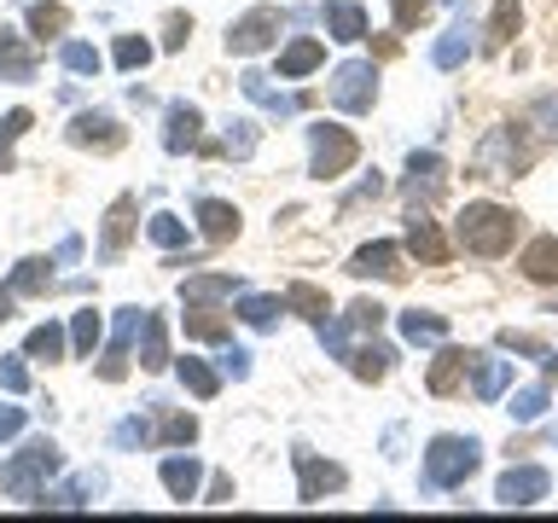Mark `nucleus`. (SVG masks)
<instances>
[{
  "instance_id": "nucleus-3",
  "label": "nucleus",
  "mask_w": 558,
  "mask_h": 523,
  "mask_svg": "<svg viewBox=\"0 0 558 523\" xmlns=\"http://www.w3.org/2000/svg\"><path fill=\"white\" fill-rule=\"evenodd\" d=\"M530 157H535V146L523 139L518 122H500V129L483 139V151H477V163H471V174H483V181H512V174L530 169Z\"/></svg>"
},
{
  "instance_id": "nucleus-5",
  "label": "nucleus",
  "mask_w": 558,
  "mask_h": 523,
  "mask_svg": "<svg viewBox=\"0 0 558 523\" xmlns=\"http://www.w3.org/2000/svg\"><path fill=\"white\" fill-rule=\"evenodd\" d=\"M308 174L314 181H338L343 169H355V157H361V146H355V134L349 129H338V122H320V129H308Z\"/></svg>"
},
{
  "instance_id": "nucleus-45",
  "label": "nucleus",
  "mask_w": 558,
  "mask_h": 523,
  "mask_svg": "<svg viewBox=\"0 0 558 523\" xmlns=\"http://www.w3.org/2000/svg\"><path fill=\"white\" fill-rule=\"evenodd\" d=\"M390 12H396V29H418L430 17V0H390Z\"/></svg>"
},
{
  "instance_id": "nucleus-1",
  "label": "nucleus",
  "mask_w": 558,
  "mask_h": 523,
  "mask_svg": "<svg viewBox=\"0 0 558 523\" xmlns=\"http://www.w3.org/2000/svg\"><path fill=\"white\" fill-rule=\"evenodd\" d=\"M518 216L506 204H465L460 221H453V239H460V251L471 256H506L518 244Z\"/></svg>"
},
{
  "instance_id": "nucleus-20",
  "label": "nucleus",
  "mask_w": 558,
  "mask_h": 523,
  "mask_svg": "<svg viewBox=\"0 0 558 523\" xmlns=\"http://www.w3.org/2000/svg\"><path fill=\"white\" fill-rule=\"evenodd\" d=\"M198 227H204L209 244H227V239H239V209L221 204V198H204L198 204Z\"/></svg>"
},
{
  "instance_id": "nucleus-52",
  "label": "nucleus",
  "mask_w": 558,
  "mask_h": 523,
  "mask_svg": "<svg viewBox=\"0 0 558 523\" xmlns=\"http://www.w3.org/2000/svg\"><path fill=\"white\" fill-rule=\"evenodd\" d=\"M17 430H24V408H0V442H12Z\"/></svg>"
},
{
  "instance_id": "nucleus-15",
  "label": "nucleus",
  "mask_w": 558,
  "mask_h": 523,
  "mask_svg": "<svg viewBox=\"0 0 558 523\" xmlns=\"http://www.w3.org/2000/svg\"><path fill=\"white\" fill-rule=\"evenodd\" d=\"M129 233H134V198H117L111 209H105L99 256H105V262H117V256H122V244H129Z\"/></svg>"
},
{
  "instance_id": "nucleus-30",
  "label": "nucleus",
  "mask_w": 558,
  "mask_h": 523,
  "mask_svg": "<svg viewBox=\"0 0 558 523\" xmlns=\"http://www.w3.org/2000/svg\"><path fill=\"white\" fill-rule=\"evenodd\" d=\"M320 59H326L320 41H291L286 52H279V76L296 82V76H308V70H320Z\"/></svg>"
},
{
  "instance_id": "nucleus-31",
  "label": "nucleus",
  "mask_w": 558,
  "mask_h": 523,
  "mask_svg": "<svg viewBox=\"0 0 558 523\" xmlns=\"http://www.w3.org/2000/svg\"><path fill=\"white\" fill-rule=\"evenodd\" d=\"M401 338H408V343H442L448 320H442V314H425V308H408V314H401Z\"/></svg>"
},
{
  "instance_id": "nucleus-54",
  "label": "nucleus",
  "mask_w": 558,
  "mask_h": 523,
  "mask_svg": "<svg viewBox=\"0 0 558 523\" xmlns=\"http://www.w3.org/2000/svg\"><path fill=\"white\" fill-rule=\"evenodd\" d=\"M209 500H216V506H221V500H233V483L216 477V483H209Z\"/></svg>"
},
{
  "instance_id": "nucleus-22",
  "label": "nucleus",
  "mask_w": 558,
  "mask_h": 523,
  "mask_svg": "<svg viewBox=\"0 0 558 523\" xmlns=\"http://www.w3.org/2000/svg\"><path fill=\"white\" fill-rule=\"evenodd\" d=\"M518 268H523V279H535V285H558V239H535Z\"/></svg>"
},
{
  "instance_id": "nucleus-48",
  "label": "nucleus",
  "mask_w": 558,
  "mask_h": 523,
  "mask_svg": "<svg viewBox=\"0 0 558 523\" xmlns=\"http://www.w3.org/2000/svg\"><path fill=\"white\" fill-rule=\"evenodd\" d=\"M227 151H233V157H251V151H256V129H251V122H233V134H227Z\"/></svg>"
},
{
  "instance_id": "nucleus-2",
  "label": "nucleus",
  "mask_w": 558,
  "mask_h": 523,
  "mask_svg": "<svg viewBox=\"0 0 558 523\" xmlns=\"http://www.w3.org/2000/svg\"><path fill=\"white\" fill-rule=\"evenodd\" d=\"M64 460H59V448L47 442V436H35V442H24V453H17L12 465H0V488H7L12 500H41V488H47V477L59 471Z\"/></svg>"
},
{
  "instance_id": "nucleus-44",
  "label": "nucleus",
  "mask_w": 558,
  "mask_h": 523,
  "mask_svg": "<svg viewBox=\"0 0 558 523\" xmlns=\"http://www.w3.org/2000/svg\"><path fill=\"white\" fill-rule=\"evenodd\" d=\"M0 390H12V396H24V390H29L24 355H0Z\"/></svg>"
},
{
  "instance_id": "nucleus-34",
  "label": "nucleus",
  "mask_w": 558,
  "mask_h": 523,
  "mask_svg": "<svg viewBox=\"0 0 558 523\" xmlns=\"http://www.w3.org/2000/svg\"><path fill=\"white\" fill-rule=\"evenodd\" d=\"M286 308H291V303H279V296H239V320L256 326V331H268Z\"/></svg>"
},
{
  "instance_id": "nucleus-51",
  "label": "nucleus",
  "mask_w": 558,
  "mask_h": 523,
  "mask_svg": "<svg viewBox=\"0 0 558 523\" xmlns=\"http://www.w3.org/2000/svg\"><path fill=\"white\" fill-rule=\"evenodd\" d=\"M186 35H192V24H186V17H169V29H163V47H169V52H181V47H186Z\"/></svg>"
},
{
  "instance_id": "nucleus-47",
  "label": "nucleus",
  "mask_w": 558,
  "mask_h": 523,
  "mask_svg": "<svg viewBox=\"0 0 558 523\" xmlns=\"http://www.w3.org/2000/svg\"><path fill=\"white\" fill-rule=\"evenodd\" d=\"M29 129V111H7V122H0V169H7V157H12V139Z\"/></svg>"
},
{
  "instance_id": "nucleus-17",
  "label": "nucleus",
  "mask_w": 558,
  "mask_h": 523,
  "mask_svg": "<svg viewBox=\"0 0 558 523\" xmlns=\"http://www.w3.org/2000/svg\"><path fill=\"white\" fill-rule=\"evenodd\" d=\"M157 477H163V488H169L174 500H192V495H198V483H204V465L192 460V453H169Z\"/></svg>"
},
{
  "instance_id": "nucleus-40",
  "label": "nucleus",
  "mask_w": 558,
  "mask_h": 523,
  "mask_svg": "<svg viewBox=\"0 0 558 523\" xmlns=\"http://www.w3.org/2000/svg\"><path fill=\"white\" fill-rule=\"evenodd\" d=\"M59 59H64L70 76H99V52L87 47V41H64V47H59Z\"/></svg>"
},
{
  "instance_id": "nucleus-32",
  "label": "nucleus",
  "mask_w": 558,
  "mask_h": 523,
  "mask_svg": "<svg viewBox=\"0 0 558 523\" xmlns=\"http://www.w3.org/2000/svg\"><path fill=\"white\" fill-rule=\"evenodd\" d=\"M390 361H396V349H384V343L355 349V355H349V366H355L361 384H384V378H390Z\"/></svg>"
},
{
  "instance_id": "nucleus-25",
  "label": "nucleus",
  "mask_w": 558,
  "mask_h": 523,
  "mask_svg": "<svg viewBox=\"0 0 558 523\" xmlns=\"http://www.w3.org/2000/svg\"><path fill=\"white\" fill-rule=\"evenodd\" d=\"M52 262H41V256H29V262H17V273L7 279V291L0 296H41V291H52Z\"/></svg>"
},
{
  "instance_id": "nucleus-43",
  "label": "nucleus",
  "mask_w": 558,
  "mask_h": 523,
  "mask_svg": "<svg viewBox=\"0 0 558 523\" xmlns=\"http://www.w3.org/2000/svg\"><path fill=\"white\" fill-rule=\"evenodd\" d=\"M541 413H547V390H518L512 396V418H518V425H530V418H541Z\"/></svg>"
},
{
  "instance_id": "nucleus-12",
  "label": "nucleus",
  "mask_w": 558,
  "mask_h": 523,
  "mask_svg": "<svg viewBox=\"0 0 558 523\" xmlns=\"http://www.w3.org/2000/svg\"><path fill=\"white\" fill-rule=\"evenodd\" d=\"M408 251H413L418 262H425V268H442V262H448V239H442V227H436L430 216H418V209L408 216Z\"/></svg>"
},
{
  "instance_id": "nucleus-7",
  "label": "nucleus",
  "mask_w": 558,
  "mask_h": 523,
  "mask_svg": "<svg viewBox=\"0 0 558 523\" xmlns=\"http://www.w3.org/2000/svg\"><path fill=\"white\" fill-rule=\"evenodd\" d=\"M279 29H286V12H279V7H256V12H244L239 24L227 29V47L251 59V52H262V47L279 41Z\"/></svg>"
},
{
  "instance_id": "nucleus-41",
  "label": "nucleus",
  "mask_w": 558,
  "mask_h": 523,
  "mask_svg": "<svg viewBox=\"0 0 558 523\" xmlns=\"http://www.w3.org/2000/svg\"><path fill=\"white\" fill-rule=\"evenodd\" d=\"M117 64L122 70H146L151 64V41L146 35H117Z\"/></svg>"
},
{
  "instance_id": "nucleus-14",
  "label": "nucleus",
  "mask_w": 558,
  "mask_h": 523,
  "mask_svg": "<svg viewBox=\"0 0 558 523\" xmlns=\"http://www.w3.org/2000/svg\"><path fill=\"white\" fill-rule=\"evenodd\" d=\"M465 373H471V355L465 349H436V361H430V396H453L465 384Z\"/></svg>"
},
{
  "instance_id": "nucleus-36",
  "label": "nucleus",
  "mask_w": 558,
  "mask_h": 523,
  "mask_svg": "<svg viewBox=\"0 0 558 523\" xmlns=\"http://www.w3.org/2000/svg\"><path fill=\"white\" fill-rule=\"evenodd\" d=\"M146 233H151V244H163V251H181V244H186V221L169 216V209H157V216L146 221Z\"/></svg>"
},
{
  "instance_id": "nucleus-33",
  "label": "nucleus",
  "mask_w": 558,
  "mask_h": 523,
  "mask_svg": "<svg viewBox=\"0 0 558 523\" xmlns=\"http://www.w3.org/2000/svg\"><path fill=\"white\" fill-rule=\"evenodd\" d=\"M181 384H186V390L198 396V401H209V396L221 390V373H216V366H209V361L186 355V361H181Z\"/></svg>"
},
{
  "instance_id": "nucleus-55",
  "label": "nucleus",
  "mask_w": 558,
  "mask_h": 523,
  "mask_svg": "<svg viewBox=\"0 0 558 523\" xmlns=\"http://www.w3.org/2000/svg\"><path fill=\"white\" fill-rule=\"evenodd\" d=\"M541 366H547V378H558V355H553V349L541 355Z\"/></svg>"
},
{
  "instance_id": "nucleus-46",
  "label": "nucleus",
  "mask_w": 558,
  "mask_h": 523,
  "mask_svg": "<svg viewBox=\"0 0 558 523\" xmlns=\"http://www.w3.org/2000/svg\"><path fill=\"white\" fill-rule=\"evenodd\" d=\"M192 436H198V418H192V413H169V418H163V442L186 448Z\"/></svg>"
},
{
  "instance_id": "nucleus-42",
  "label": "nucleus",
  "mask_w": 558,
  "mask_h": 523,
  "mask_svg": "<svg viewBox=\"0 0 558 523\" xmlns=\"http://www.w3.org/2000/svg\"><path fill=\"white\" fill-rule=\"evenodd\" d=\"M186 338H198V343H227V320L221 314H186Z\"/></svg>"
},
{
  "instance_id": "nucleus-53",
  "label": "nucleus",
  "mask_w": 558,
  "mask_h": 523,
  "mask_svg": "<svg viewBox=\"0 0 558 523\" xmlns=\"http://www.w3.org/2000/svg\"><path fill=\"white\" fill-rule=\"evenodd\" d=\"M221 366H227V373H233V378H251V355H244V349H233V355H227Z\"/></svg>"
},
{
  "instance_id": "nucleus-28",
  "label": "nucleus",
  "mask_w": 558,
  "mask_h": 523,
  "mask_svg": "<svg viewBox=\"0 0 558 523\" xmlns=\"http://www.w3.org/2000/svg\"><path fill=\"white\" fill-rule=\"evenodd\" d=\"M239 291V279L233 273H192L186 279V285H181V296H186V303H221V296H233Z\"/></svg>"
},
{
  "instance_id": "nucleus-23",
  "label": "nucleus",
  "mask_w": 558,
  "mask_h": 523,
  "mask_svg": "<svg viewBox=\"0 0 558 523\" xmlns=\"http://www.w3.org/2000/svg\"><path fill=\"white\" fill-rule=\"evenodd\" d=\"M430 59H436V70H460L471 59V24H465V17H453L448 35L430 47Z\"/></svg>"
},
{
  "instance_id": "nucleus-24",
  "label": "nucleus",
  "mask_w": 558,
  "mask_h": 523,
  "mask_svg": "<svg viewBox=\"0 0 558 523\" xmlns=\"http://www.w3.org/2000/svg\"><path fill=\"white\" fill-rule=\"evenodd\" d=\"M239 87H244V99L262 105V111H274V117H291V111H296V99H291V94H279V87H274L268 76H262V70L239 76Z\"/></svg>"
},
{
  "instance_id": "nucleus-38",
  "label": "nucleus",
  "mask_w": 558,
  "mask_h": 523,
  "mask_svg": "<svg viewBox=\"0 0 558 523\" xmlns=\"http://www.w3.org/2000/svg\"><path fill=\"white\" fill-rule=\"evenodd\" d=\"M94 343H99V314L94 308L70 314V349H76V355H94Z\"/></svg>"
},
{
  "instance_id": "nucleus-16",
  "label": "nucleus",
  "mask_w": 558,
  "mask_h": 523,
  "mask_svg": "<svg viewBox=\"0 0 558 523\" xmlns=\"http://www.w3.org/2000/svg\"><path fill=\"white\" fill-rule=\"evenodd\" d=\"M198 129H204L198 105H169V117H163V146H169V151H192V146H198Z\"/></svg>"
},
{
  "instance_id": "nucleus-10",
  "label": "nucleus",
  "mask_w": 558,
  "mask_h": 523,
  "mask_svg": "<svg viewBox=\"0 0 558 523\" xmlns=\"http://www.w3.org/2000/svg\"><path fill=\"white\" fill-rule=\"evenodd\" d=\"M349 273H355V279H390V285H401V279H408L396 244H361V251L349 256Z\"/></svg>"
},
{
  "instance_id": "nucleus-9",
  "label": "nucleus",
  "mask_w": 558,
  "mask_h": 523,
  "mask_svg": "<svg viewBox=\"0 0 558 523\" xmlns=\"http://www.w3.org/2000/svg\"><path fill=\"white\" fill-rule=\"evenodd\" d=\"M547 488H553V477L541 465H512L500 477V488H495V500L500 506H535V500H547Z\"/></svg>"
},
{
  "instance_id": "nucleus-18",
  "label": "nucleus",
  "mask_w": 558,
  "mask_h": 523,
  "mask_svg": "<svg viewBox=\"0 0 558 523\" xmlns=\"http://www.w3.org/2000/svg\"><path fill=\"white\" fill-rule=\"evenodd\" d=\"M296 477H303V500H320L326 488H343V483H349L338 465H320L308 448H296Z\"/></svg>"
},
{
  "instance_id": "nucleus-11",
  "label": "nucleus",
  "mask_w": 558,
  "mask_h": 523,
  "mask_svg": "<svg viewBox=\"0 0 558 523\" xmlns=\"http://www.w3.org/2000/svg\"><path fill=\"white\" fill-rule=\"evenodd\" d=\"M70 146L117 151V146H122V129H117V117H105V111H82L76 122H70Z\"/></svg>"
},
{
  "instance_id": "nucleus-19",
  "label": "nucleus",
  "mask_w": 558,
  "mask_h": 523,
  "mask_svg": "<svg viewBox=\"0 0 558 523\" xmlns=\"http://www.w3.org/2000/svg\"><path fill=\"white\" fill-rule=\"evenodd\" d=\"M35 76V52L24 47V35L0 29V82H29Z\"/></svg>"
},
{
  "instance_id": "nucleus-4",
  "label": "nucleus",
  "mask_w": 558,
  "mask_h": 523,
  "mask_svg": "<svg viewBox=\"0 0 558 523\" xmlns=\"http://www.w3.org/2000/svg\"><path fill=\"white\" fill-rule=\"evenodd\" d=\"M477 465H483V448L471 436H436L425 448V483L430 488H460Z\"/></svg>"
},
{
  "instance_id": "nucleus-29",
  "label": "nucleus",
  "mask_w": 558,
  "mask_h": 523,
  "mask_svg": "<svg viewBox=\"0 0 558 523\" xmlns=\"http://www.w3.org/2000/svg\"><path fill=\"white\" fill-rule=\"evenodd\" d=\"M518 24H523V7H518V0H495V12H488V35H483V47H488V52H500V47L518 35Z\"/></svg>"
},
{
  "instance_id": "nucleus-50",
  "label": "nucleus",
  "mask_w": 558,
  "mask_h": 523,
  "mask_svg": "<svg viewBox=\"0 0 558 523\" xmlns=\"http://www.w3.org/2000/svg\"><path fill=\"white\" fill-rule=\"evenodd\" d=\"M146 425H140V418H122V425H117V448H134V442H146Z\"/></svg>"
},
{
  "instance_id": "nucleus-35",
  "label": "nucleus",
  "mask_w": 558,
  "mask_h": 523,
  "mask_svg": "<svg viewBox=\"0 0 558 523\" xmlns=\"http://www.w3.org/2000/svg\"><path fill=\"white\" fill-rule=\"evenodd\" d=\"M286 303H291V314H303V320H314V326H320L326 314H331L326 291H314V285H291V291H286Z\"/></svg>"
},
{
  "instance_id": "nucleus-8",
  "label": "nucleus",
  "mask_w": 558,
  "mask_h": 523,
  "mask_svg": "<svg viewBox=\"0 0 558 523\" xmlns=\"http://www.w3.org/2000/svg\"><path fill=\"white\" fill-rule=\"evenodd\" d=\"M122 320H117V338H111V349H105V361H99V378L105 384H122L129 378V343H134V331L146 326V308H117Z\"/></svg>"
},
{
  "instance_id": "nucleus-39",
  "label": "nucleus",
  "mask_w": 558,
  "mask_h": 523,
  "mask_svg": "<svg viewBox=\"0 0 558 523\" xmlns=\"http://www.w3.org/2000/svg\"><path fill=\"white\" fill-rule=\"evenodd\" d=\"M70 29V12L64 7H29V35H41V41H52V35Z\"/></svg>"
},
{
  "instance_id": "nucleus-6",
  "label": "nucleus",
  "mask_w": 558,
  "mask_h": 523,
  "mask_svg": "<svg viewBox=\"0 0 558 523\" xmlns=\"http://www.w3.org/2000/svg\"><path fill=\"white\" fill-rule=\"evenodd\" d=\"M373 99H378V70L366 64V59H349L331 70V105L338 111H373Z\"/></svg>"
},
{
  "instance_id": "nucleus-37",
  "label": "nucleus",
  "mask_w": 558,
  "mask_h": 523,
  "mask_svg": "<svg viewBox=\"0 0 558 523\" xmlns=\"http://www.w3.org/2000/svg\"><path fill=\"white\" fill-rule=\"evenodd\" d=\"M64 343H70V338H64V326H52V320H47V326H35V331H29V343H24V355H41V361H59V355H64Z\"/></svg>"
},
{
  "instance_id": "nucleus-21",
  "label": "nucleus",
  "mask_w": 558,
  "mask_h": 523,
  "mask_svg": "<svg viewBox=\"0 0 558 523\" xmlns=\"http://www.w3.org/2000/svg\"><path fill=\"white\" fill-rule=\"evenodd\" d=\"M506 384H512V361H488V355H471V390L483 401L506 396Z\"/></svg>"
},
{
  "instance_id": "nucleus-27",
  "label": "nucleus",
  "mask_w": 558,
  "mask_h": 523,
  "mask_svg": "<svg viewBox=\"0 0 558 523\" xmlns=\"http://www.w3.org/2000/svg\"><path fill=\"white\" fill-rule=\"evenodd\" d=\"M326 29H331V41H361V35H366V12L355 7V0H331V7H326Z\"/></svg>"
},
{
  "instance_id": "nucleus-49",
  "label": "nucleus",
  "mask_w": 558,
  "mask_h": 523,
  "mask_svg": "<svg viewBox=\"0 0 558 523\" xmlns=\"http://www.w3.org/2000/svg\"><path fill=\"white\" fill-rule=\"evenodd\" d=\"M349 320H355L361 331H378V326H384V308H378V303H366V296H361V303L349 308Z\"/></svg>"
},
{
  "instance_id": "nucleus-13",
  "label": "nucleus",
  "mask_w": 558,
  "mask_h": 523,
  "mask_svg": "<svg viewBox=\"0 0 558 523\" xmlns=\"http://www.w3.org/2000/svg\"><path fill=\"white\" fill-rule=\"evenodd\" d=\"M442 181H448V163L436 151H413L408 157V198H436V192H442Z\"/></svg>"
},
{
  "instance_id": "nucleus-26",
  "label": "nucleus",
  "mask_w": 558,
  "mask_h": 523,
  "mask_svg": "<svg viewBox=\"0 0 558 523\" xmlns=\"http://www.w3.org/2000/svg\"><path fill=\"white\" fill-rule=\"evenodd\" d=\"M140 366H146V373H163V366H169L163 314H151V308H146V326H140Z\"/></svg>"
}]
</instances>
